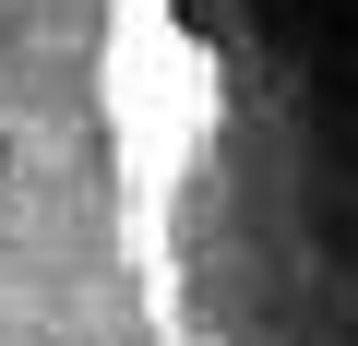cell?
Here are the masks:
<instances>
[{
    "instance_id": "cell-1",
    "label": "cell",
    "mask_w": 358,
    "mask_h": 346,
    "mask_svg": "<svg viewBox=\"0 0 358 346\" xmlns=\"http://www.w3.org/2000/svg\"><path fill=\"white\" fill-rule=\"evenodd\" d=\"M108 120L155 346H358V0H131Z\"/></svg>"
}]
</instances>
